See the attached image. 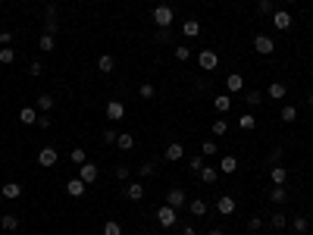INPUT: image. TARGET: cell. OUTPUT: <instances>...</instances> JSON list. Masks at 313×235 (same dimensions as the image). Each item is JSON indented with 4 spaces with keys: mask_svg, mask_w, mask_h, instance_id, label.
Wrapping results in <instances>:
<instances>
[{
    "mask_svg": "<svg viewBox=\"0 0 313 235\" xmlns=\"http://www.w3.org/2000/svg\"><path fill=\"white\" fill-rule=\"evenodd\" d=\"M263 97H266V94H260V91H248V94H244L248 107H260V104H263Z\"/></svg>",
    "mask_w": 313,
    "mask_h": 235,
    "instance_id": "f35d334b",
    "label": "cell"
},
{
    "mask_svg": "<svg viewBox=\"0 0 313 235\" xmlns=\"http://www.w3.org/2000/svg\"><path fill=\"white\" fill-rule=\"evenodd\" d=\"M219 173H223V176H232V173H238V157L226 154L223 160H219Z\"/></svg>",
    "mask_w": 313,
    "mask_h": 235,
    "instance_id": "2e32d148",
    "label": "cell"
},
{
    "mask_svg": "<svg viewBox=\"0 0 313 235\" xmlns=\"http://www.w3.org/2000/svg\"><path fill=\"white\" fill-rule=\"evenodd\" d=\"M57 29H60V22H57V6H47V13H44V35H57Z\"/></svg>",
    "mask_w": 313,
    "mask_h": 235,
    "instance_id": "8fae6325",
    "label": "cell"
},
{
    "mask_svg": "<svg viewBox=\"0 0 313 235\" xmlns=\"http://www.w3.org/2000/svg\"><path fill=\"white\" fill-rule=\"evenodd\" d=\"M288 223H291L294 232H307V216H291Z\"/></svg>",
    "mask_w": 313,
    "mask_h": 235,
    "instance_id": "ab89813d",
    "label": "cell"
},
{
    "mask_svg": "<svg viewBox=\"0 0 313 235\" xmlns=\"http://www.w3.org/2000/svg\"><path fill=\"white\" fill-rule=\"evenodd\" d=\"M125 198H129V201H141V198H144V185H141V182H132V185L125 188Z\"/></svg>",
    "mask_w": 313,
    "mask_h": 235,
    "instance_id": "f1b7e54d",
    "label": "cell"
},
{
    "mask_svg": "<svg viewBox=\"0 0 313 235\" xmlns=\"http://www.w3.org/2000/svg\"><path fill=\"white\" fill-rule=\"evenodd\" d=\"M166 204L179 210V207H185V204H188V191H182V188H172V191H166Z\"/></svg>",
    "mask_w": 313,
    "mask_h": 235,
    "instance_id": "ba28073f",
    "label": "cell"
},
{
    "mask_svg": "<svg viewBox=\"0 0 313 235\" xmlns=\"http://www.w3.org/2000/svg\"><path fill=\"white\" fill-rule=\"evenodd\" d=\"M0 6H3V0H0Z\"/></svg>",
    "mask_w": 313,
    "mask_h": 235,
    "instance_id": "91938a15",
    "label": "cell"
},
{
    "mask_svg": "<svg viewBox=\"0 0 313 235\" xmlns=\"http://www.w3.org/2000/svg\"><path fill=\"white\" fill-rule=\"evenodd\" d=\"M248 229H251V232L263 229V220H260V216H251V220H248Z\"/></svg>",
    "mask_w": 313,
    "mask_h": 235,
    "instance_id": "c3c4849f",
    "label": "cell"
},
{
    "mask_svg": "<svg viewBox=\"0 0 313 235\" xmlns=\"http://www.w3.org/2000/svg\"><path fill=\"white\" fill-rule=\"evenodd\" d=\"M0 235H3V232H0Z\"/></svg>",
    "mask_w": 313,
    "mask_h": 235,
    "instance_id": "6125c7cd",
    "label": "cell"
},
{
    "mask_svg": "<svg viewBox=\"0 0 313 235\" xmlns=\"http://www.w3.org/2000/svg\"><path fill=\"white\" fill-rule=\"evenodd\" d=\"M310 235H313V232H310Z\"/></svg>",
    "mask_w": 313,
    "mask_h": 235,
    "instance_id": "be15d7a7",
    "label": "cell"
},
{
    "mask_svg": "<svg viewBox=\"0 0 313 235\" xmlns=\"http://www.w3.org/2000/svg\"><path fill=\"white\" fill-rule=\"evenodd\" d=\"M182 235H198V229H194L191 223H185V226H182Z\"/></svg>",
    "mask_w": 313,
    "mask_h": 235,
    "instance_id": "db71d44e",
    "label": "cell"
},
{
    "mask_svg": "<svg viewBox=\"0 0 313 235\" xmlns=\"http://www.w3.org/2000/svg\"><path fill=\"white\" fill-rule=\"evenodd\" d=\"M35 125H38V129H50V116H38Z\"/></svg>",
    "mask_w": 313,
    "mask_h": 235,
    "instance_id": "f5cc1de1",
    "label": "cell"
},
{
    "mask_svg": "<svg viewBox=\"0 0 313 235\" xmlns=\"http://www.w3.org/2000/svg\"><path fill=\"white\" fill-rule=\"evenodd\" d=\"M0 195H3V201H19L22 198V185H19V182H3Z\"/></svg>",
    "mask_w": 313,
    "mask_h": 235,
    "instance_id": "7c38bea8",
    "label": "cell"
},
{
    "mask_svg": "<svg viewBox=\"0 0 313 235\" xmlns=\"http://www.w3.org/2000/svg\"><path fill=\"white\" fill-rule=\"evenodd\" d=\"M241 88H244V79H241L238 72H229V75H226V91H229V94H238Z\"/></svg>",
    "mask_w": 313,
    "mask_h": 235,
    "instance_id": "e0dca14e",
    "label": "cell"
},
{
    "mask_svg": "<svg viewBox=\"0 0 313 235\" xmlns=\"http://www.w3.org/2000/svg\"><path fill=\"white\" fill-rule=\"evenodd\" d=\"M0 204H3V195H0Z\"/></svg>",
    "mask_w": 313,
    "mask_h": 235,
    "instance_id": "680465c9",
    "label": "cell"
},
{
    "mask_svg": "<svg viewBox=\"0 0 313 235\" xmlns=\"http://www.w3.org/2000/svg\"><path fill=\"white\" fill-rule=\"evenodd\" d=\"M54 104H57V97H54V94H47V91H44V94H38V110L50 113V110H54Z\"/></svg>",
    "mask_w": 313,
    "mask_h": 235,
    "instance_id": "83f0119b",
    "label": "cell"
},
{
    "mask_svg": "<svg viewBox=\"0 0 313 235\" xmlns=\"http://www.w3.org/2000/svg\"><path fill=\"white\" fill-rule=\"evenodd\" d=\"M38 47L44 50V54H50V50H57V38L54 35H41L38 38Z\"/></svg>",
    "mask_w": 313,
    "mask_h": 235,
    "instance_id": "1f68e13d",
    "label": "cell"
},
{
    "mask_svg": "<svg viewBox=\"0 0 313 235\" xmlns=\"http://www.w3.org/2000/svg\"><path fill=\"white\" fill-rule=\"evenodd\" d=\"M207 235H226V232H223V229H219V226H216V229H210Z\"/></svg>",
    "mask_w": 313,
    "mask_h": 235,
    "instance_id": "9f6ffc18",
    "label": "cell"
},
{
    "mask_svg": "<svg viewBox=\"0 0 313 235\" xmlns=\"http://www.w3.org/2000/svg\"><path fill=\"white\" fill-rule=\"evenodd\" d=\"M122 116H125L122 100H107V119H110V122H116V119H122Z\"/></svg>",
    "mask_w": 313,
    "mask_h": 235,
    "instance_id": "4fadbf2b",
    "label": "cell"
},
{
    "mask_svg": "<svg viewBox=\"0 0 313 235\" xmlns=\"http://www.w3.org/2000/svg\"><path fill=\"white\" fill-rule=\"evenodd\" d=\"M210 129H213V135H226V132H229V122H226V119H213Z\"/></svg>",
    "mask_w": 313,
    "mask_h": 235,
    "instance_id": "60d3db41",
    "label": "cell"
},
{
    "mask_svg": "<svg viewBox=\"0 0 313 235\" xmlns=\"http://www.w3.org/2000/svg\"><path fill=\"white\" fill-rule=\"evenodd\" d=\"M104 235H125V232H122V226L116 223V220H107L104 223Z\"/></svg>",
    "mask_w": 313,
    "mask_h": 235,
    "instance_id": "74e56055",
    "label": "cell"
},
{
    "mask_svg": "<svg viewBox=\"0 0 313 235\" xmlns=\"http://www.w3.org/2000/svg\"><path fill=\"white\" fill-rule=\"evenodd\" d=\"M97 69L104 72V75H110V72L116 69V60H113L110 54H100V57H97Z\"/></svg>",
    "mask_w": 313,
    "mask_h": 235,
    "instance_id": "cb8c5ba5",
    "label": "cell"
},
{
    "mask_svg": "<svg viewBox=\"0 0 313 235\" xmlns=\"http://www.w3.org/2000/svg\"><path fill=\"white\" fill-rule=\"evenodd\" d=\"M216 150H219V147H216V141H204V145H200V154H204V157H213Z\"/></svg>",
    "mask_w": 313,
    "mask_h": 235,
    "instance_id": "f6af8a7d",
    "label": "cell"
},
{
    "mask_svg": "<svg viewBox=\"0 0 313 235\" xmlns=\"http://www.w3.org/2000/svg\"><path fill=\"white\" fill-rule=\"evenodd\" d=\"M57 160H60V154H57V147H41L38 150V163L44 166V170H50V166H57Z\"/></svg>",
    "mask_w": 313,
    "mask_h": 235,
    "instance_id": "8992f818",
    "label": "cell"
},
{
    "mask_svg": "<svg viewBox=\"0 0 313 235\" xmlns=\"http://www.w3.org/2000/svg\"><path fill=\"white\" fill-rule=\"evenodd\" d=\"M97 176H100V173H97V166H94V163H88V160L82 163V170H79V179L85 182V185H94V182H97Z\"/></svg>",
    "mask_w": 313,
    "mask_h": 235,
    "instance_id": "9c48e42d",
    "label": "cell"
},
{
    "mask_svg": "<svg viewBox=\"0 0 313 235\" xmlns=\"http://www.w3.org/2000/svg\"><path fill=\"white\" fill-rule=\"evenodd\" d=\"M138 176H141V179H150V176H157V163H154V160L141 163V166H138Z\"/></svg>",
    "mask_w": 313,
    "mask_h": 235,
    "instance_id": "836d02e7",
    "label": "cell"
},
{
    "mask_svg": "<svg viewBox=\"0 0 313 235\" xmlns=\"http://www.w3.org/2000/svg\"><path fill=\"white\" fill-rule=\"evenodd\" d=\"M69 160H72L75 166H82L85 160H88V150H85V147H72V150H69Z\"/></svg>",
    "mask_w": 313,
    "mask_h": 235,
    "instance_id": "d6a6232c",
    "label": "cell"
},
{
    "mask_svg": "<svg viewBox=\"0 0 313 235\" xmlns=\"http://www.w3.org/2000/svg\"><path fill=\"white\" fill-rule=\"evenodd\" d=\"M269 179H273V185H285V179H288V170H285L282 163L269 166Z\"/></svg>",
    "mask_w": 313,
    "mask_h": 235,
    "instance_id": "ac0fdd59",
    "label": "cell"
},
{
    "mask_svg": "<svg viewBox=\"0 0 313 235\" xmlns=\"http://www.w3.org/2000/svg\"><path fill=\"white\" fill-rule=\"evenodd\" d=\"M285 94H288V88H285L282 82H273V85L266 88V97H273V100H285Z\"/></svg>",
    "mask_w": 313,
    "mask_h": 235,
    "instance_id": "d4e9b609",
    "label": "cell"
},
{
    "mask_svg": "<svg viewBox=\"0 0 313 235\" xmlns=\"http://www.w3.org/2000/svg\"><path fill=\"white\" fill-rule=\"evenodd\" d=\"M116 138H119V132H113V129L104 132V141H107V145H116Z\"/></svg>",
    "mask_w": 313,
    "mask_h": 235,
    "instance_id": "f907efd6",
    "label": "cell"
},
{
    "mask_svg": "<svg viewBox=\"0 0 313 235\" xmlns=\"http://www.w3.org/2000/svg\"><path fill=\"white\" fill-rule=\"evenodd\" d=\"M294 119H298V107H294V104H285V107H282V122H294Z\"/></svg>",
    "mask_w": 313,
    "mask_h": 235,
    "instance_id": "8d00e7d4",
    "label": "cell"
},
{
    "mask_svg": "<svg viewBox=\"0 0 313 235\" xmlns=\"http://www.w3.org/2000/svg\"><path fill=\"white\" fill-rule=\"evenodd\" d=\"M66 195H69V198H85V195H88V185H85L79 176H75V179L66 182Z\"/></svg>",
    "mask_w": 313,
    "mask_h": 235,
    "instance_id": "30bf717a",
    "label": "cell"
},
{
    "mask_svg": "<svg viewBox=\"0 0 313 235\" xmlns=\"http://www.w3.org/2000/svg\"><path fill=\"white\" fill-rule=\"evenodd\" d=\"M198 66H200V69H216V66H219V54H216V50H200V54H198Z\"/></svg>",
    "mask_w": 313,
    "mask_h": 235,
    "instance_id": "5b68a950",
    "label": "cell"
},
{
    "mask_svg": "<svg viewBox=\"0 0 313 235\" xmlns=\"http://www.w3.org/2000/svg\"><path fill=\"white\" fill-rule=\"evenodd\" d=\"M116 147H119V150H132L135 147V138L129 135V132H122V135L116 138Z\"/></svg>",
    "mask_w": 313,
    "mask_h": 235,
    "instance_id": "e575fe53",
    "label": "cell"
},
{
    "mask_svg": "<svg viewBox=\"0 0 313 235\" xmlns=\"http://www.w3.org/2000/svg\"><path fill=\"white\" fill-rule=\"evenodd\" d=\"M188 210H191V216H207V201L204 198H194V201H188Z\"/></svg>",
    "mask_w": 313,
    "mask_h": 235,
    "instance_id": "ffe728a7",
    "label": "cell"
},
{
    "mask_svg": "<svg viewBox=\"0 0 313 235\" xmlns=\"http://www.w3.org/2000/svg\"><path fill=\"white\" fill-rule=\"evenodd\" d=\"M269 201H273L276 207H282L285 201H288V191H285V185H273V191H269Z\"/></svg>",
    "mask_w": 313,
    "mask_h": 235,
    "instance_id": "603a6c76",
    "label": "cell"
},
{
    "mask_svg": "<svg viewBox=\"0 0 313 235\" xmlns=\"http://www.w3.org/2000/svg\"><path fill=\"white\" fill-rule=\"evenodd\" d=\"M13 44V31H0V47H10Z\"/></svg>",
    "mask_w": 313,
    "mask_h": 235,
    "instance_id": "681fc988",
    "label": "cell"
},
{
    "mask_svg": "<svg viewBox=\"0 0 313 235\" xmlns=\"http://www.w3.org/2000/svg\"><path fill=\"white\" fill-rule=\"evenodd\" d=\"M157 41H169V29H157Z\"/></svg>",
    "mask_w": 313,
    "mask_h": 235,
    "instance_id": "11a10c76",
    "label": "cell"
},
{
    "mask_svg": "<svg viewBox=\"0 0 313 235\" xmlns=\"http://www.w3.org/2000/svg\"><path fill=\"white\" fill-rule=\"evenodd\" d=\"M0 229H3V232H16V229H19V216H16V213H3V216H0Z\"/></svg>",
    "mask_w": 313,
    "mask_h": 235,
    "instance_id": "d6986e66",
    "label": "cell"
},
{
    "mask_svg": "<svg viewBox=\"0 0 313 235\" xmlns=\"http://www.w3.org/2000/svg\"><path fill=\"white\" fill-rule=\"evenodd\" d=\"M307 107H313V94H310V97H307Z\"/></svg>",
    "mask_w": 313,
    "mask_h": 235,
    "instance_id": "6f0895ef",
    "label": "cell"
},
{
    "mask_svg": "<svg viewBox=\"0 0 313 235\" xmlns=\"http://www.w3.org/2000/svg\"><path fill=\"white\" fill-rule=\"evenodd\" d=\"M129 176H132V170H129V166H116V179H119V182H129Z\"/></svg>",
    "mask_w": 313,
    "mask_h": 235,
    "instance_id": "bcb514c9",
    "label": "cell"
},
{
    "mask_svg": "<svg viewBox=\"0 0 313 235\" xmlns=\"http://www.w3.org/2000/svg\"><path fill=\"white\" fill-rule=\"evenodd\" d=\"M269 22H273V29H276V31H288V29H291V22H294V16H291L288 10H273Z\"/></svg>",
    "mask_w": 313,
    "mask_h": 235,
    "instance_id": "3957f363",
    "label": "cell"
},
{
    "mask_svg": "<svg viewBox=\"0 0 313 235\" xmlns=\"http://www.w3.org/2000/svg\"><path fill=\"white\" fill-rule=\"evenodd\" d=\"M198 179L204 182V185H213V182L219 179V166H210V163H204V170L198 173Z\"/></svg>",
    "mask_w": 313,
    "mask_h": 235,
    "instance_id": "9a60e30c",
    "label": "cell"
},
{
    "mask_svg": "<svg viewBox=\"0 0 313 235\" xmlns=\"http://www.w3.org/2000/svg\"><path fill=\"white\" fill-rule=\"evenodd\" d=\"M257 13L260 16H273V3H269V0H257Z\"/></svg>",
    "mask_w": 313,
    "mask_h": 235,
    "instance_id": "ee69618b",
    "label": "cell"
},
{
    "mask_svg": "<svg viewBox=\"0 0 313 235\" xmlns=\"http://www.w3.org/2000/svg\"><path fill=\"white\" fill-rule=\"evenodd\" d=\"M213 107H216V113H229L232 110V94H216Z\"/></svg>",
    "mask_w": 313,
    "mask_h": 235,
    "instance_id": "7402d4cb",
    "label": "cell"
},
{
    "mask_svg": "<svg viewBox=\"0 0 313 235\" xmlns=\"http://www.w3.org/2000/svg\"><path fill=\"white\" fill-rule=\"evenodd\" d=\"M238 129L254 132V129H257V116H254V113H241V116H238Z\"/></svg>",
    "mask_w": 313,
    "mask_h": 235,
    "instance_id": "4316f807",
    "label": "cell"
},
{
    "mask_svg": "<svg viewBox=\"0 0 313 235\" xmlns=\"http://www.w3.org/2000/svg\"><path fill=\"white\" fill-rule=\"evenodd\" d=\"M0 63H3V66H13V63H16V50H13V47H0Z\"/></svg>",
    "mask_w": 313,
    "mask_h": 235,
    "instance_id": "d590c367",
    "label": "cell"
},
{
    "mask_svg": "<svg viewBox=\"0 0 313 235\" xmlns=\"http://www.w3.org/2000/svg\"><path fill=\"white\" fill-rule=\"evenodd\" d=\"M288 3H294V0H288Z\"/></svg>",
    "mask_w": 313,
    "mask_h": 235,
    "instance_id": "94428289",
    "label": "cell"
},
{
    "mask_svg": "<svg viewBox=\"0 0 313 235\" xmlns=\"http://www.w3.org/2000/svg\"><path fill=\"white\" fill-rule=\"evenodd\" d=\"M269 226H273V229H279V232H282L285 226H288V216H285L282 210H276L273 216H269Z\"/></svg>",
    "mask_w": 313,
    "mask_h": 235,
    "instance_id": "f546056e",
    "label": "cell"
},
{
    "mask_svg": "<svg viewBox=\"0 0 313 235\" xmlns=\"http://www.w3.org/2000/svg\"><path fill=\"white\" fill-rule=\"evenodd\" d=\"M279 157H282V147H273V150H269V163H279Z\"/></svg>",
    "mask_w": 313,
    "mask_h": 235,
    "instance_id": "816d5d0a",
    "label": "cell"
},
{
    "mask_svg": "<svg viewBox=\"0 0 313 235\" xmlns=\"http://www.w3.org/2000/svg\"><path fill=\"white\" fill-rule=\"evenodd\" d=\"M175 19V13H172V6L169 3H157L154 6V22H157V29H169Z\"/></svg>",
    "mask_w": 313,
    "mask_h": 235,
    "instance_id": "6da1fadb",
    "label": "cell"
},
{
    "mask_svg": "<svg viewBox=\"0 0 313 235\" xmlns=\"http://www.w3.org/2000/svg\"><path fill=\"white\" fill-rule=\"evenodd\" d=\"M216 210H219V216H232L235 210H238V201H235L232 195H219V201H216Z\"/></svg>",
    "mask_w": 313,
    "mask_h": 235,
    "instance_id": "277c9868",
    "label": "cell"
},
{
    "mask_svg": "<svg viewBox=\"0 0 313 235\" xmlns=\"http://www.w3.org/2000/svg\"><path fill=\"white\" fill-rule=\"evenodd\" d=\"M175 60H179V63H185V60H191V50L185 47V44H179V47H175Z\"/></svg>",
    "mask_w": 313,
    "mask_h": 235,
    "instance_id": "b9f144b4",
    "label": "cell"
},
{
    "mask_svg": "<svg viewBox=\"0 0 313 235\" xmlns=\"http://www.w3.org/2000/svg\"><path fill=\"white\" fill-rule=\"evenodd\" d=\"M254 50H257L260 57H269L276 50V41L269 38V35H257V38H254Z\"/></svg>",
    "mask_w": 313,
    "mask_h": 235,
    "instance_id": "52a82bcc",
    "label": "cell"
},
{
    "mask_svg": "<svg viewBox=\"0 0 313 235\" xmlns=\"http://www.w3.org/2000/svg\"><path fill=\"white\" fill-rule=\"evenodd\" d=\"M182 35H185V38H198V35H200V22H198V19H185V22H182Z\"/></svg>",
    "mask_w": 313,
    "mask_h": 235,
    "instance_id": "44dd1931",
    "label": "cell"
},
{
    "mask_svg": "<svg viewBox=\"0 0 313 235\" xmlns=\"http://www.w3.org/2000/svg\"><path fill=\"white\" fill-rule=\"evenodd\" d=\"M157 223L163 226V229H172V226L179 223V210H175V207H169V204L157 207Z\"/></svg>",
    "mask_w": 313,
    "mask_h": 235,
    "instance_id": "7a4b0ae2",
    "label": "cell"
},
{
    "mask_svg": "<svg viewBox=\"0 0 313 235\" xmlns=\"http://www.w3.org/2000/svg\"><path fill=\"white\" fill-rule=\"evenodd\" d=\"M41 72H44V66H41L38 60H31V63H28V75H31V79H38Z\"/></svg>",
    "mask_w": 313,
    "mask_h": 235,
    "instance_id": "7dc6e473",
    "label": "cell"
},
{
    "mask_svg": "<svg viewBox=\"0 0 313 235\" xmlns=\"http://www.w3.org/2000/svg\"><path fill=\"white\" fill-rule=\"evenodd\" d=\"M188 166H191V173H200V170H204V154L191 157V160H188Z\"/></svg>",
    "mask_w": 313,
    "mask_h": 235,
    "instance_id": "7bdbcfd3",
    "label": "cell"
},
{
    "mask_svg": "<svg viewBox=\"0 0 313 235\" xmlns=\"http://www.w3.org/2000/svg\"><path fill=\"white\" fill-rule=\"evenodd\" d=\"M138 97H141V100H154V97H157V88L150 85V82H141V88H138Z\"/></svg>",
    "mask_w": 313,
    "mask_h": 235,
    "instance_id": "4dcf8cb0",
    "label": "cell"
},
{
    "mask_svg": "<svg viewBox=\"0 0 313 235\" xmlns=\"http://www.w3.org/2000/svg\"><path fill=\"white\" fill-rule=\"evenodd\" d=\"M182 157H185V145H179V141H169V145H166V160H169V163H179Z\"/></svg>",
    "mask_w": 313,
    "mask_h": 235,
    "instance_id": "5bb4252c",
    "label": "cell"
},
{
    "mask_svg": "<svg viewBox=\"0 0 313 235\" xmlns=\"http://www.w3.org/2000/svg\"><path fill=\"white\" fill-rule=\"evenodd\" d=\"M19 122L22 125H35L38 122V110H35V107H22V110H19Z\"/></svg>",
    "mask_w": 313,
    "mask_h": 235,
    "instance_id": "484cf974",
    "label": "cell"
}]
</instances>
